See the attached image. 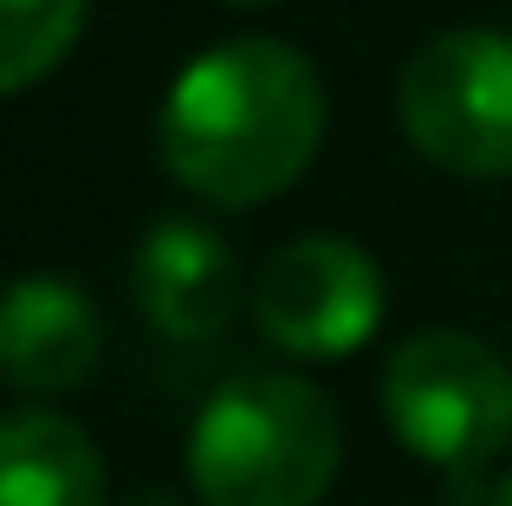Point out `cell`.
I'll list each match as a JSON object with an SVG mask.
<instances>
[{
	"mask_svg": "<svg viewBox=\"0 0 512 506\" xmlns=\"http://www.w3.org/2000/svg\"><path fill=\"white\" fill-rule=\"evenodd\" d=\"M396 124L448 176H512V33H435L396 78Z\"/></svg>",
	"mask_w": 512,
	"mask_h": 506,
	"instance_id": "obj_4",
	"label": "cell"
},
{
	"mask_svg": "<svg viewBox=\"0 0 512 506\" xmlns=\"http://www.w3.org/2000/svg\"><path fill=\"white\" fill-rule=\"evenodd\" d=\"M383 422L415 461L448 474L454 500L474 494L487 461L512 442L506 357L467 331H415L383 364Z\"/></svg>",
	"mask_w": 512,
	"mask_h": 506,
	"instance_id": "obj_3",
	"label": "cell"
},
{
	"mask_svg": "<svg viewBox=\"0 0 512 506\" xmlns=\"http://www.w3.org/2000/svg\"><path fill=\"white\" fill-rule=\"evenodd\" d=\"M104 357V318L72 279L26 273L7 292L0 312V370L26 396H59L98 370Z\"/></svg>",
	"mask_w": 512,
	"mask_h": 506,
	"instance_id": "obj_7",
	"label": "cell"
},
{
	"mask_svg": "<svg viewBox=\"0 0 512 506\" xmlns=\"http://www.w3.org/2000/svg\"><path fill=\"white\" fill-rule=\"evenodd\" d=\"M487 506H512V468L493 481V494H487Z\"/></svg>",
	"mask_w": 512,
	"mask_h": 506,
	"instance_id": "obj_11",
	"label": "cell"
},
{
	"mask_svg": "<svg viewBox=\"0 0 512 506\" xmlns=\"http://www.w3.org/2000/svg\"><path fill=\"white\" fill-rule=\"evenodd\" d=\"M91 20V0H0V85L33 91L59 72Z\"/></svg>",
	"mask_w": 512,
	"mask_h": 506,
	"instance_id": "obj_9",
	"label": "cell"
},
{
	"mask_svg": "<svg viewBox=\"0 0 512 506\" xmlns=\"http://www.w3.org/2000/svg\"><path fill=\"white\" fill-rule=\"evenodd\" d=\"M130 506H182V500H175V494H163V487H143V494L130 500Z\"/></svg>",
	"mask_w": 512,
	"mask_h": 506,
	"instance_id": "obj_10",
	"label": "cell"
},
{
	"mask_svg": "<svg viewBox=\"0 0 512 506\" xmlns=\"http://www.w3.org/2000/svg\"><path fill=\"white\" fill-rule=\"evenodd\" d=\"M253 325L286 357L344 364L383 325V273L344 234L286 241L253 279Z\"/></svg>",
	"mask_w": 512,
	"mask_h": 506,
	"instance_id": "obj_5",
	"label": "cell"
},
{
	"mask_svg": "<svg viewBox=\"0 0 512 506\" xmlns=\"http://www.w3.org/2000/svg\"><path fill=\"white\" fill-rule=\"evenodd\" d=\"M130 299L175 344L221 338L240 299L234 247L208 221H188V215L150 221L137 241V260H130Z\"/></svg>",
	"mask_w": 512,
	"mask_h": 506,
	"instance_id": "obj_6",
	"label": "cell"
},
{
	"mask_svg": "<svg viewBox=\"0 0 512 506\" xmlns=\"http://www.w3.org/2000/svg\"><path fill=\"white\" fill-rule=\"evenodd\" d=\"M325 143V78L286 39H227L175 72L156 156L195 202L260 208L312 169Z\"/></svg>",
	"mask_w": 512,
	"mask_h": 506,
	"instance_id": "obj_1",
	"label": "cell"
},
{
	"mask_svg": "<svg viewBox=\"0 0 512 506\" xmlns=\"http://www.w3.org/2000/svg\"><path fill=\"white\" fill-rule=\"evenodd\" d=\"M227 7H273V0H227Z\"/></svg>",
	"mask_w": 512,
	"mask_h": 506,
	"instance_id": "obj_12",
	"label": "cell"
},
{
	"mask_svg": "<svg viewBox=\"0 0 512 506\" xmlns=\"http://www.w3.org/2000/svg\"><path fill=\"white\" fill-rule=\"evenodd\" d=\"M338 409L292 370H240L188 429V487L201 506H318L338 481Z\"/></svg>",
	"mask_w": 512,
	"mask_h": 506,
	"instance_id": "obj_2",
	"label": "cell"
},
{
	"mask_svg": "<svg viewBox=\"0 0 512 506\" xmlns=\"http://www.w3.org/2000/svg\"><path fill=\"white\" fill-rule=\"evenodd\" d=\"M0 506H104V461L59 409H13L0 422Z\"/></svg>",
	"mask_w": 512,
	"mask_h": 506,
	"instance_id": "obj_8",
	"label": "cell"
}]
</instances>
